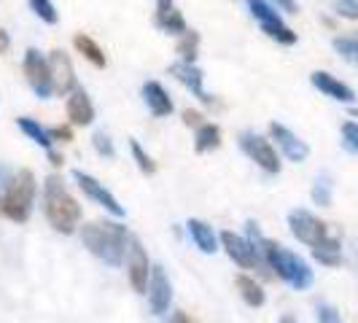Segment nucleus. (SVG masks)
I'll return each mask as SVG.
<instances>
[{"label":"nucleus","instance_id":"nucleus-25","mask_svg":"<svg viewBox=\"0 0 358 323\" xmlns=\"http://www.w3.org/2000/svg\"><path fill=\"white\" fill-rule=\"evenodd\" d=\"M17 124H19V129L30 138V141H36L38 145H43L46 151H52V135H49V129L46 127H41L36 122V119H27V116H22V119H17Z\"/></svg>","mask_w":358,"mask_h":323},{"label":"nucleus","instance_id":"nucleus-3","mask_svg":"<svg viewBox=\"0 0 358 323\" xmlns=\"http://www.w3.org/2000/svg\"><path fill=\"white\" fill-rule=\"evenodd\" d=\"M43 213L57 232L73 234L81 224V205L76 202L59 175H49L43 183Z\"/></svg>","mask_w":358,"mask_h":323},{"label":"nucleus","instance_id":"nucleus-13","mask_svg":"<svg viewBox=\"0 0 358 323\" xmlns=\"http://www.w3.org/2000/svg\"><path fill=\"white\" fill-rule=\"evenodd\" d=\"M148 305H151V313L154 315H162L167 313L170 307V299H173V286H170V278L164 275V267L154 264L151 267V278H148Z\"/></svg>","mask_w":358,"mask_h":323},{"label":"nucleus","instance_id":"nucleus-34","mask_svg":"<svg viewBox=\"0 0 358 323\" xmlns=\"http://www.w3.org/2000/svg\"><path fill=\"white\" fill-rule=\"evenodd\" d=\"M11 180H14L11 167H8V164H0V199H3V194H6V189H8Z\"/></svg>","mask_w":358,"mask_h":323},{"label":"nucleus","instance_id":"nucleus-27","mask_svg":"<svg viewBox=\"0 0 358 323\" xmlns=\"http://www.w3.org/2000/svg\"><path fill=\"white\" fill-rule=\"evenodd\" d=\"M334 52L340 54L342 59H348V62H353V65H358V33L356 36H340L334 38Z\"/></svg>","mask_w":358,"mask_h":323},{"label":"nucleus","instance_id":"nucleus-38","mask_svg":"<svg viewBox=\"0 0 358 323\" xmlns=\"http://www.w3.org/2000/svg\"><path fill=\"white\" fill-rule=\"evenodd\" d=\"M350 11H358V0H340V17L350 14Z\"/></svg>","mask_w":358,"mask_h":323},{"label":"nucleus","instance_id":"nucleus-7","mask_svg":"<svg viewBox=\"0 0 358 323\" xmlns=\"http://www.w3.org/2000/svg\"><path fill=\"white\" fill-rule=\"evenodd\" d=\"M240 148L251 157L264 173L269 175H275V173H280V157H278V151L272 148L267 138H262V135H256V132H240Z\"/></svg>","mask_w":358,"mask_h":323},{"label":"nucleus","instance_id":"nucleus-17","mask_svg":"<svg viewBox=\"0 0 358 323\" xmlns=\"http://www.w3.org/2000/svg\"><path fill=\"white\" fill-rule=\"evenodd\" d=\"M157 27L164 33H173V36H183L189 27H186V19L180 11H176V0H157Z\"/></svg>","mask_w":358,"mask_h":323},{"label":"nucleus","instance_id":"nucleus-40","mask_svg":"<svg viewBox=\"0 0 358 323\" xmlns=\"http://www.w3.org/2000/svg\"><path fill=\"white\" fill-rule=\"evenodd\" d=\"M49 162H52L54 167H62V157H59V154H57V151H49Z\"/></svg>","mask_w":358,"mask_h":323},{"label":"nucleus","instance_id":"nucleus-18","mask_svg":"<svg viewBox=\"0 0 358 323\" xmlns=\"http://www.w3.org/2000/svg\"><path fill=\"white\" fill-rule=\"evenodd\" d=\"M68 119L73 127H90L94 122V106L84 89L71 92L68 97Z\"/></svg>","mask_w":358,"mask_h":323},{"label":"nucleus","instance_id":"nucleus-21","mask_svg":"<svg viewBox=\"0 0 358 323\" xmlns=\"http://www.w3.org/2000/svg\"><path fill=\"white\" fill-rule=\"evenodd\" d=\"M73 46L78 49V54H84V59H90L94 68H106V65H108L106 52L97 46V41H94V38L78 33V36L73 38Z\"/></svg>","mask_w":358,"mask_h":323},{"label":"nucleus","instance_id":"nucleus-31","mask_svg":"<svg viewBox=\"0 0 358 323\" xmlns=\"http://www.w3.org/2000/svg\"><path fill=\"white\" fill-rule=\"evenodd\" d=\"M315 315H318V323H342L340 310L334 305H329V302H321L315 307Z\"/></svg>","mask_w":358,"mask_h":323},{"label":"nucleus","instance_id":"nucleus-28","mask_svg":"<svg viewBox=\"0 0 358 323\" xmlns=\"http://www.w3.org/2000/svg\"><path fill=\"white\" fill-rule=\"evenodd\" d=\"M129 151H132V157H135V162H138L141 173H145V175H154V173H157V162L145 154L143 145L138 143V141H129Z\"/></svg>","mask_w":358,"mask_h":323},{"label":"nucleus","instance_id":"nucleus-10","mask_svg":"<svg viewBox=\"0 0 358 323\" xmlns=\"http://www.w3.org/2000/svg\"><path fill=\"white\" fill-rule=\"evenodd\" d=\"M218 240H221L227 256L243 269H256L262 264V253H259V248L253 245L251 240H245V237H240V234L234 232H221Z\"/></svg>","mask_w":358,"mask_h":323},{"label":"nucleus","instance_id":"nucleus-43","mask_svg":"<svg viewBox=\"0 0 358 323\" xmlns=\"http://www.w3.org/2000/svg\"><path fill=\"white\" fill-rule=\"evenodd\" d=\"M345 19H358V11H350V14H345Z\"/></svg>","mask_w":358,"mask_h":323},{"label":"nucleus","instance_id":"nucleus-2","mask_svg":"<svg viewBox=\"0 0 358 323\" xmlns=\"http://www.w3.org/2000/svg\"><path fill=\"white\" fill-rule=\"evenodd\" d=\"M81 243L100 261L119 267L124 261L129 237L119 221H92V224H84V229H81Z\"/></svg>","mask_w":358,"mask_h":323},{"label":"nucleus","instance_id":"nucleus-12","mask_svg":"<svg viewBox=\"0 0 358 323\" xmlns=\"http://www.w3.org/2000/svg\"><path fill=\"white\" fill-rule=\"evenodd\" d=\"M49 71H52V89L57 97H65V94H71V92L78 89V87H76L73 62L65 52L54 49V52L49 54Z\"/></svg>","mask_w":358,"mask_h":323},{"label":"nucleus","instance_id":"nucleus-24","mask_svg":"<svg viewBox=\"0 0 358 323\" xmlns=\"http://www.w3.org/2000/svg\"><path fill=\"white\" fill-rule=\"evenodd\" d=\"M237 291H240V296L245 299V305H251V307H262L264 299H267L262 286H259L253 278H248V275H237Z\"/></svg>","mask_w":358,"mask_h":323},{"label":"nucleus","instance_id":"nucleus-23","mask_svg":"<svg viewBox=\"0 0 358 323\" xmlns=\"http://www.w3.org/2000/svg\"><path fill=\"white\" fill-rule=\"evenodd\" d=\"M221 145V129L215 124H202L197 127V135H194V151L197 154H208L215 151Z\"/></svg>","mask_w":358,"mask_h":323},{"label":"nucleus","instance_id":"nucleus-19","mask_svg":"<svg viewBox=\"0 0 358 323\" xmlns=\"http://www.w3.org/2000/svg\"><path fill=\"white\" fill-rule=\"evenodd\" d=\"M143 100L154 116H170L173 113V100H170V94H167V89L162 87L159 81H145Z\"/></svg>","mask_w":358,"mask_h":323},{"label":"nucleus","instance_id":"nucleus-33","mask_svg":"<svg viewBox=\"0 0 358 323\" xmlns=\"http://www.w3.org/2000/svg\"><path fill=\"white\" fill-rule=\"evenodd\" d=\"M313 199H315L318 205H331V189H329V183H318V186L313 189Z\"/></svg>","mask_w":358,"mask_h":323},{"label":"nucleus","instance_id":"nucleus-8","mask_svg":"<svg viewBox=\"0 0 358 323\" xmlns=\"http://www.w3.org/2000/svg\"><path fill=\"white\" fill-rule=\"evenodd\" d=\"M24 76L30 81V87L41 100H49L54 94L52 89V71H49V59L38 49H27L24 52Z\"/></svg>","mask_w":358,"mask_h":323},{"label":"nucleus","instance_id":"nucleus-39","mask_svg":"<svg viewBox=\"0 0 358 323\" xmlns=\"http://www.w3.org/2000/svg\"><path fill=\"white\" fill-rule=\"evenodd\" d=\"M8 49H11V38H8V33L0 27V54H6Z\"/></svg>","mask_w":358,"mask_h":323},{"label":"nucleus","instance_id":"nucleus-5","mask_svg":"<svg viewBox=\"0 0 358 323\" xmlns=\"http://www.w3.org/2000/svg\"><path fill=\"white\" fill-rule=\"evenodd\" d=\"M248 8H251L253 19L262 24V30H264L272 41L286 43V46H294V43H296V33L283 24L280 11H278L272 3H267V0H248Z\"/></svg>","mask_w":358,"mask_h":323},{"label":"nucleus","instance_id":"nucleus-1","mask_svg":"<svg viewBox=\"0 0 358 323\" xmlns=\"http://www.w3.org/2000/svg\"><path fill=\"white\" fill-rule=\"evenodd\" d=\"M251 243L259 248L267 269H272V272H275L280 280H286L291 288L305 291V288L313 286V280H315V278H313V269L307 267V261L302 256H296L294 251H288L280 243L267 240V237H256Z\"/></svg>","mask_w":358,"mask_h":323},{"label":"nucleus","instance_id":"nucleus-9","mask_svg":"<svg viewBox=\"0 0 358 323\" xmlns=\"http://www.w3.org/2000/svg\"><path fill=\"white\" fill-rule=\"evenodd\" d=\"M127 275H129V283L138 294L148 291V278H151V264H148V256L143 251V243L132 234L129 237V248H127Z\"/></svg>","mask_w":358,"mask_h":323},{"label":"nucleus","instance_id":"nucleus-42","mask_svg":"<svg viewBox=\"0 0 358 323\" xmlns=\"http://www.w3.org/2000/svg\"><path fill=\"white\" fill-rule=\"evenodd\" d=\"M280 323H296V321H294V315H283V318H280Z\"/></svg>","mask_w":358,"mask_h":323},{"label":"nucleus","instance_id":"nucleus-35","mask_svg":"<svg viewBox=\"0 0 358 323\" xmlns=\"http://www.w3.org/2000/svg\"><path fill=\"white\" fill-rule=\"evenodd\" d=\"M183 124L186 127H202L205 122H202V113L199 110H192V108H186L183 110Z\"/></svg>","mask_w":358,"mask_h":323},{"label":"nucleus","instance_id":"nucleus-6","mask_svg":"<svg viewBox=\"0 0 358 323\" xmlns=\"http://www.w3.org/2000/svg\"><path fill=\"white\" fill-rule=\"evenodd\" d=\"M288 229L299 243H305L310 248H315V245L329 240V227L323 224L321 218H315L310 210H302V208L288 213Z\"/></svg>","mask_w":358,"mask_h":323},{"label":"nucleus","instance_id":"nucleus-15","mask_svg":"<svg viewBox=\"0 0 358 323\" xmlns=\"http://www.w3.org/2000/svg\"><path fill=\"white\" fill-rule=\"evenodd\" d=\"M269 138H272V141H278L280 151H283L291 162H305L307 157H310V148H307L305 141H299L288 127L278 124V122H272V124H269Z\"/></svg>","mask_w":358,"mask_h":323},{"label":"nucleus","instance_id":"nucleus-20","mask_svg":"<svg viewBox=\"0 0 358 323\" xmlns=\"http://www.w3.org/2000/svg\"><path fill=\"white\" fill-rule=\"evenodd\" d=\"M186 229H189L192 240H194V245H197L202 253L218 251V234L213 232L210 224H205L202 218H189V221H186Z\"/></svg>","mask_w":358,"mask_h":323},{"label":"nucleus","instance_id":"nucleus-36","mask_svg":"<svg viewBox=\"0 0 358 323\" xmlns=\"http://www.w3.org/2000/svg\"><path fill=\"white\" fill-rule=\"evenodd\" d=\"M49 135H52V141H62V143H71L73 141V132L68 127H52Z\"/></svg>","mask_w":358,"mask_h":323},{"label":"nucleus","instance_id":"nucleus-41","mask_svg":"<svg viewBox=\"0 0 358 323\" xmlns=\"http://www.w3.org/2000/svg\"><path fill=\"white\" fill-rule=\"evenodd\" d=\"M170 323H192V321H189V315H186V313H176V315L170 318Z\"/></svg>","mask_w":358,"mask_h":323},{"label":"nucleus","instance_id":"nucleus-14","mask_svg":"<svg viewBox=\"0 0 358 323\" xmlns=\"http://www.w3.org/2000/svg\"><path fill=\"white\" fill-rule=\"evenodd\" d=\"M170 76H176L180 84L197 97L199 103H205V106L213 103V97H210V94L205 92V87H202L205 73L199 71L194 62H183V59H180V62H173V65H170Z\"/></svg>","mask_w":358,"mask_h":323},{"label":"nucleus","instance_id":"nucleus-44","mask_svg":"<svg viewBox=\"0 0 358 323\" xmlns=\"http://www.w3.org/2000/svg\"><path fill=\"white\" fill-rule=\"evenodd\" d=\"M350 119H358V108H353V110H350Z\"/></svg>","mask_w":358,"mask_h":323},{"label":"nucleus","instance_id":"nucleus-32","mask_svg":"<svg viewBox=\"0 0 358 323\" xmlns=\"http://www.w3.org/2000/svg\"><path fill=\"white\" fill-rule=\"evenodd\" d=\"M92 143H94V151L100 154V157H113L116 154V148L110 143V138H108L106 132H97L94 138H92Z\"/></svg>","mask_w":358,"mask_h":323},{"label":"nucleus","instance_id":"nucleus-16","mask_svg":"<svg viewBox=\"0 0 358 323\" xmlns=\"http://www.w3.org/2000/svg\"><path fill=\"white\" fill-rule=\"evenodd\" d=\"M310 81H313L315 89L323 92V94L331 97V100H337V103H353V100H356V92L350 89L348 84H342L340 78H334L331 73L315 71L313 76H310Z\"/></svg>","mask_w":358,"mask_h":323},{"label":"nucleus","instance_id":"nucleus-29","mask_svg":"<svg viewBox=\"0 0 358 323\" xmlns=\"http://www.w3.org/2000/svg\"><path fill=\"white\" fill-rule=\"evenodd\" d=\"M27 3H30V8L36 11V17H41L46 24H57V22H59V14H57L52 0H27Z\"/></svg>","mask_w":358,"mask_h":323},{"label":"nucleus","instance_id":"nucleus-4","mask_svg":"<svg viewBox=\"0 0 358 323\" xmlns=\"http://www.w3.org/2000/svg\"><path fill=\"white\" fill-rule=\"evenodd\" d=\"M36 175L33 170H19L14 173V180L8 183L6 194L0 199V213L17 224H24L33 213V202H36Z\"/></svg>","mask_w":358,"mask_h":323},{"label":"nucleus","instance_id":"nucleus-26","mask_svg":"<svg viewBox=\"0 0 358 323\" xmlns=\"http://www.w3.org/2000/svg\"><path fill=\"white\" fill-rule=\"evenodd\" d=\"M197 49H199V33L186 30V33L178 38L176 54H180V59H183V62H194V59H197Z\"/></svg>","mask_w":358,"mask_h":323},{"label":"nucleus","instance_id":"nucleus-37","mask_svg":"<svg viewBox=\"0 0 358 323\" xmlns=\"http://www.w3.org/2000/svg\"><path fill=\"white\" fill-rule=\"evenodd\" d=\"M272 6H275L278 11H286V14H299L296 0H272Z\"/></svg>","mask_w":358,"mask_h":323},{"label":"nucleus","instance_id":"nucleus-30","mask_svg":"<svg viewBox=\"0 0 358 323\" xmlns=\"http://www.w3.org/2000/svg\"><path fill=\"white\" fill-rule=\"evenodd\" d=\"M342 143L348 151L358 154V122H345L342 124Z\"/></svg>","mask_w":358,"mask_h":323},{"label":"nucleus","instance_id":"nucleus-11","mask_svg":"<svg viewBox=\"0 0 358 323\" xmlns=\"http://www.w3.org/2000/svg\"><path fill=\"white\" fill-rule=\"evenodd\" d=\"M73 178H76L78 189H81L87 197L94 199L100 208H106L110 215H116V218H122V215H124V208L119 205V199L113 197V194L108 192V189L103 186V183H100V180L92 178L90 173H84V170H73Z\"/></svg>","mask_w":358,"mask_h":323},{"label":"nucleus","instance_id":"nucleus-22","mask_svg":"<svg viewBox=\"0 0 358 323\" xmlns=\"http://www.w3.org/2000/svg\"><path fill=\"white\" fill-rule=\"evenodd\" d=\"M313 256H315V261H321V264H326V267H340L342 264L340 240L329 234V240H326V243H321V245H315V248H313Z\"/></svg>","mask_w":358,"mask_h":323}]
</instances>
